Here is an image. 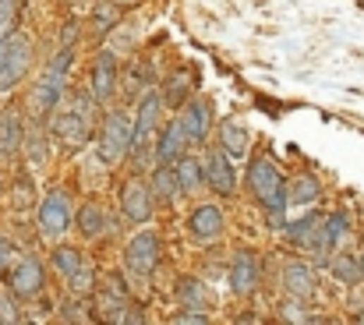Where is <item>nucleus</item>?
Returning <instances> with one entry per match:
<instances>
[{
  "label": "nucleus",
  "mask_w": 364,
  "mask_h": 325,
  "mask_svg": "<svg viewBox=\"0 0 364 325\" xmlns=\"http://www.w3.org/2000/svg\"><path fill=\"white\" fill-rule=\"evenodd\" d=\"M248 188L258 198V205L269 209V212H283L290 205V188H286L279 166L272 163V156L251 159V166H248Z\"/></svg>",
  "instance_id": "1"
},
{
  "label": "nucleus",
  "mask_w": 364,
  "mask_h": 325,
  "mask_svg": "<svg viewBox=\"0 0 364 325\" xmlns=\"http://www.w3.org/2000/svg\"><path fill=\"white\" fill-rule=\"evenodd\" d=\"M32 64V43L18 32L0 36V92H11Z\"/></svg>",
  "instance_id": "2"
},
{
  "label": "nucleus",
  "mask_w": 364,
  "mask_h": 325,
  "mask_svg": "<svg viewBox=\"0 0 364 325\" xmlns=\"http://www.w3.org/2000/svg\"><path fill=\"white\" fill-rule=\"evenodd\" d=\"M286 237H290V244H297L308 255H315V262H329L332 251H336L332 240H329V233H325V216H304V219L290 223Z\"/></svg>",
  "instance_id": "3"
},
{
  "label": "nucleus",
  "mask_w": 364,
  "mask_h": 325,
  "mask_svg": "<svg viewBox=\"0 0 364 325\" xmlns=\"http://www.w3.org/2000/svg\"><path fill=\"white\" fill-rule=\"evenodd\" d=\"M159 110H163V96L159 92H145L138 103V117H135V135H131V152H135V170H145V149L152 142V131L159 124Z\"/></svg>",
  "instance_id": "4"
},
{
  "label": "nucleus",
  "mask_w": 364,
  "mask_h": 325,
  "mask_svg": "<svg viewBox=\"0 0 364 325\" xmlns=\"http://www.w3.org/2000/svg\"><path fill=\"white\" fill-rule=\"evenodd\" d=\"M131 135H135V124L124 114H110L103 121V135H99V156H103V163H110V166L124 163L128 152H131Z\"/></svg>",
  "instance_id": "5"
},
{
  "label": "nucleus",
  "mask_w": 364,
  "mask_h": 325,
  "mask_svg": "<svg viewBox=\"0 0 364 325\" xmlns=\"http://www.w3.org/2000/svg\"><path fill=\"white\" fill-rule=\"evenodd\" d=\"M75 226V212H71V198L64 191H50L40 205V233L57 240Z\"/></svg>",
  "instance_id": "6"
},
{
  "label": "nucleus",
  "mask_w": 364,
  "mask_h": 325,
  "mask_svg": "<svg viewBox=\"0 0 364 325\" xmlns=\"http://www.w3.org/2000/svg\"><path fill=\"white\" fill-rule=\"evenodd\" d=\"M64 82H68V75H61V71H43V78L32 85V96H29V110H32V117L36 121H47L57 106H61V96H64Z\"/></svg>",
  "instance_id": "7"
},
{
  "label": "nucleus",
  "mask_w": 364,
  "mask_h": 325,
  "mask_svg": "<svg viewBox=\"0 0 364 325\" xmlns=\"http://www.w3.org/2000/svg\"><path fill=\"white\" fill-rule=\"evenodd\" d=\"M92 121H85L75 106L71 110H54V121H50V135L57 138V142H64L68 149H78L82 142H89V135H92Z\"/></svg>",
  "instance_id": "8"
},
{
  "label": "nucleus",
  "mask_w": 364,
  "mask_h": 325,
  "mask_svg": "<svg viewBox=\"0 0 364 325\" xmlns=\"http://www.w3.org/2000/svg\"><path fill=\"white\" fill-rule=\"evenodd\" d=\"M124 258H128V269L135 276H152L156 265H159V237L152 230L135 233L131 244H128V251H124Z\"/></svg>",
  "instance_id": "9"
},
{
  "label": "nucleus",
  "mask_w": 364,
  "mask_h": 325,
  "mask_svg": "<svg viewBox=\"0 0 364 325\" xmlns=\"http://www.w3.org/2000/svg\"><path fill=\"white\" fill-rule=\"evenodd\" d=\"M8 286H11V293H15V297L32 300V297L43 290V265H40V258L25 255V258L8 272Z\"/></svg>",
  "instance_id": "10"
},
{
  "label": "nucleus",
  "mask_w": 364,
  "mask_h": 325,
  "mask_svg": "<svg viewBox=\"0 0 364 325\" xmlns=\"http://www.w3.org/2000/svg\"><path fill=\"white\" fill-rule=\"evenodd\" d=\"M205 184L216 195H233L237 191V170H233V159L223 149H212L205 156Z\"/></svg>",
  "instance_id": "11"
},
{
  "label": "nucleus",
  "mask_w": 364,
  "mask_h": 325,
  "mask_svg": "<svg viewBox=\"0 0 364 325\" xmlns=\"http://www.w3.org/2000/svg\"><path fill=\"white\" fill-rule=\"evenodd\" d=\"M181 124H184L191 145H195V142L202 145V142L209 138V131H212V106H209V99H202V96L188 99V103H184V114H181Z\"/></svg>",
  "instance_id": "12"
},
{
  "label": "nucleus",
  "mask_w": 364,
  "mask_h": 325,
  "mask_svg": "<svg viewBox=\"0 0 364 325\" xmlns=\"http://www.w3.org/2000/svg\"><path fill=\"white\" fill-rule=\"evenodd\" d=\"M188 145H191V138H188V131H184L181 117H177V121H166V124L159 128V142H156V163H177V159L188 152Z\"/></svg>",
  "instance_id": "13"
},
{
  "label": "nucleus",
  "mask_w": 364,
  "mask_h": 325,
  "mask_svg": "<svg viewBox=\"0 0 364 325\" xmlns=\"http://www.w3.org/2000/svg\"><path fill=\"white\" fill-rule=\"evenodd\" d=\"M258 279H262V265H258V258H255L251 251L233 255V262H230V293L248 297V293L258 286Z\"/></svg>",
  "instance_id": "14"
},
{
  "label": "nucleus",
  "mask_w": 364,
  "mask_h": 325,
  "mask_svg": "<svg viewBox=\"0 0 364 325\" xmlns=\"http://www.w3.org/2000/svg\"><path fill=\"white\" fill-rule=\"evenodd\" d=\"M152 188L149 184H142V180H131L128 188H124V198H121V205H124V216L131 219V223H149L152 219Z\"/></svg>",
  "instance_id": "15"
},
{
  "label": "nucleus",
  "mask_w": 364,
  "mask_h": 325,
  "mask_svg": "<svg viewBox=\"0 0 364 325\" xmlns=\"http://www.w3.org/2000/svg\"><path fill=\"white\" fill-rule=\"evenodd\" d=\"M188 230H191V237H195L198 244H212V240L223 237V212H219L216 205H202V209L191 212Z\"/></svg>",
  "instance_id": "16"
},
{
  "label": "nucleus",
  "mask_w": 364,
  "mask_h": 325,
  "mask_svg": "<svg viewBox=\"0 0 364 325\" xmlns=\"http://www.w3.org/2000/svg\"><path fill=\"white\" fill-rule=\"evenodd\" d=\"M114 89H117V61H114L110 50H103V54L96 57V64H92V85H89V92H92L99 103H110Z\"/></svg>",
  "instance_id": "17"
},
{
  "label": "nucleus",
  "mask_w": 364,
  "mask_h": 325,
  "mask_svg": "<svg viewBox=\"0 0 364 325\" xmlns=\"http://www.w3.org/2000/svg\"><path fill=\"white\" fill-rule=\"evenodd\" d=\"M283 290H286L290 297H297V300H308V297H315V290H318V276L311 272V265L290 262V265L283 269Z\"/></svg>",
  "instance_id": "18"
},
{
  "label": "nucleus",
  "mask_w": 364,
  "mask_h": 325,
  "mask_svg": "<svg viewBox=\"0 0 364 325\" xmlns=\"http://www.w3.org/2000/svg\"><path fill=\"white\" fill-rule=\"evenodd\" d=\"M149 188H152V195H156V202H177V198H184V191H181V180H177V166L174 163H159L156 170H152V177H149Z\"/></svg>",
  "instance_id": "19"
},
{
  "label": "nucleus",
  "mask_w": 364,
  "mask_h": 325,
  "mask_svg": "<svg viewBox=\"0 0 364 325\" xmlns=\"http://www.w3.org/2000/svg\"><path fill=\"white\" fill-rule=\"evenodd\" d=\"M174 166H177V180H181V191H184V198H195V195L202 191V184H205V163L184 152V156L174 163Z\"/></svg>",
  "instance_id": "20"
},
{
  "label": "nucleus",
  "mask_w": 364,
  "mask_h": 325,
  "mask_svg": "<svg viewBox=\"0 0 364 325\" xmlns=\"http://www.w3.org/2000/svg\"><path fill=\"white\" fill-rule=\"evenodd\" d=\"M219 149H223L230 159L248 156L251 138H248V131H244V124H241V121H223V124H219Z\"/></svg>",
  "instance_id": "21"
},
{
  "label": "nucleus",
  "mask_w": 364,
  "mask_h": 325,
  "mask_svg": "<svg viewBox=\"0 0 364 325\" xmlns=\"http://www.w3.org/2000/svg\"><path fill=\"white\" fill-rule=\"evenodd\" d=\"M22 145H25V128L18 121V110H4L0 114V152L15 156Z\"/></svg>",
  "instance_id": "22"
},
{
  "label": "nucleus",
  "mask_w": 364,
  "mask_h": 325,
  "mask_svg": "<svg viewBox=\"0 0 364 325\" xmlns=\"http://www.w3.org/2000/svg\"><path fill=\"white\" fill-rule=\"evenodd\" d=\"M75 226H78V233L82 237H99L103 230H107V216H103V209L96 205V202H89V205H82L78 209V216H75Z\"/></svg>",
  "instance_id": "23"
},
{
  "label": "nucleus",
  "mask_w": 364,
  "mask_h": 325,
  "mask_svg": "<svg viewBox=\"0 0 364 325\" xmlns=\"http://www.w3.org/2000/svg\"><path fill=\"white\" fill-rule=\"evenodd\" d=\"M318 195H322V184H318V177H311V173H301V177L290 184V202H293V205H311V202H318Z\"/></svg>",
  "instance_id": "24"
},
{
  "label": "nucleus",
  "mask_w": 364,
  "mask_h": 325,
  "mask_svg": "<svg viewBox=\"0 0 364 325\" xmlns=\"http://www.w3.org/2000/svg\"><path fill=\"white\" fill-rule=\"evenodd\" d=\"M329 269H332V276H336L339 283H346V286L364 283V279H360V262L350 258V255H332V258H329Z\"/></svg>",
  "instance_id": "25"
},
{
  "label": "nucleus",
  "mask_w": 364,
  "mask_h": 325,
  "mask_svg": "<svg viewBox=\"0 0 364 325\" xmlns=\"http://www.w3.org/2000/svg\"><path fill=\"white\" fill-rule=\"evenodd\" d=\"M82 262H85V258H82V251H78V247H68V244H61V247L54 251V269H57L64 279H71V276L82 269Z\"/></svg>",
  "instance_id": "26"
},
{
  "label": "nucleus",
  "mask_w": 364,
  "mask_h": 325,
  "mask_svg": "<svg viewBox=\"0 0 364 325\" xmlns=\"http://www.w3.org/2000/svg\"><path fill=\"white\" fill-rule=\"evenodd\" d=\"M188 82H191V75H188V71L170 75V78H166V89H163V103H166V106H181V103H184V96H188Z\"/></svg>",
  "instance_id": "27"
},
{
  "label": "nucleus",
  "mask_w": 364,
  "mask_h": 325,
  "mask_svg": "<svg viewBox=\"0 0 364 325\" xmlns=\"http://www.w3.org/2000/svg\"><path fill=\"white\" fill-rule=\"evenodd\" d=\"M177 297H181L191 311H205V290H202V283H198V279H181Z\"/></svg>",
  "instance_id": "28"
},
{
  "label": "nucleus",
  "mask_w": 364,
  "mask_h": 325,
  "mask_svg": "<svg viewBox=\"0 0 364 325\" xmlns=\"http://www.w3.org/2000/svg\"><path fill=\"white\" fill-rule=\"evenodd\" d=\"M68 286H71V293L75 297H85V293H92L96 290V269L89 265V262H82V269L68 279Z\"/></svg>",
  "instance_id": "29"
},
{
  "label": "nucleus",
  "mask_w": 364,
  "mask_h": 325,
  "mask_svg": "<svg viewBox=\"0 0 364 325\" xmlns=\"http://www.w3.org/2000/svg\"><path fill=\"white\" fill-rule=\"evenodd\" d=\"M92 22H96V32H99V36L110 32V29H117V4H114V0H110V4H99V8H96Z\"/></svg>",
  "instance_id": "30"
},
{
  "label": "nucleus",
  "mask_w": 364,
  "mask_h": 325,
  "mask_svg": "<svg viewBox=\"0 0 364 325\" xmlns=\"http://www.w3.org/2000/svg\"><path fill=\"white\" fill-rule=\"evenodd\" d=\"M325 233H329L332 247H339V240H346V216H343V212L325 216Z\"/></svg>",
  "instance_id": "31"
},
{
  "label": "nucleus",
  "mask_w": 364,
  "mask_h": 325,
  "mask_svg": "<svg viewBox=\"0 0 364 325\" xmlns=\"http://www.w3.org/2000/svg\"><path fill=\"white\" fill-rule=\"evenodd\" d=\"M15 32V0H0V36Z\"/></svg>",
  "instance_id": "32"
},
{
  "label": "nucleus",
  "mask_w": 364,
  "mask_h": 325,
  "mask_svg": "<svg viewBox=\"0 0 364 325\" xmlns=\"http://www.w3.org/2000/svg\"><path fill=\"white\" fill-rule=\"evenodd\" d=\"M174 321H177V325H202V321H205V311H191V307H188L184 314H174Z\"/></svg>",
  "instance_id": "33"
},
{
  "label": "nucleus",
  "mask_w": 364,
  "mask_h": 325,
  "mask_svg": "<svg viewBox=\"0 0 364 325\" xmlns=\"http://www.w3.org/2000/svg\"><path fill=\"white\" fill-rule=\"evenodd\" d=\"M283 318H290V321H311V314H304L301 304H283Z\"/></svg>",
  "instance_id": "34"
},
{
  "label": "nucleus",
  "mask_w": 364,
  "mask_h": 325,
  "mask_svg": "<svg viewBox=\"0 0 364 325\" xmlns=\"http://www.w3.org/2000/svg\"><path fill=\"white\" fill-rule=\"evenodd\" d=\"M15 318H18V314H15V304L0 293V321H15Z\"/></svg>",
  "instance_id": "35"
},
{
  "label": "nucleus",
  "mask_w": 364,
  "mask_h": 325,
  "mask_svg": "<svg viewBox=\"0 0 364 325\" xmlns=\"http://www.w3.org/2000/svg\"><path fill=\"white\" fill-rule=\"evenodd\" d=\"M8 262H11V240H8V237H0V272L8 269Z\"/></svg>",
  "instance_id": "36"
},
{
  "label": "nucleus",
  "mask_w": 364,
  "mask_h": 325,
  "mask_svg": "<svg viewBox=\"0 0 364 325\" xmlns=\"http://www.w3.org/2000/svg\"><path fill=\"white\" fill-rule=\"evenodd\" d=\"M75 36H78V25L71 22V25H64V47H71L75 43Z\"/></svg>",
  "instance_id": "37"
},
{
  "label": "nucleus",
  "mask_w": 364,
  "mask_h": 325,
  "mask_svg": "<svg viewBox=\"0 0 364 325\" xmlns=\"http://www.w3.org/2000/svg\"><path fill=\"white\" fill-rule=\"evenodd\" d=\"M357 262H360V279H364V251H360V258H357Z\"/></svg>",
  "instance_id": "38"
},
{
  "label": "nucleus",
  "mask_w": 364,
  "mask_h": 325,
  "mask_svg": "<svg viewBox=\"0 0 364 325\" xmlns=\"http://www.w3.org/2000/svg\"><path fill=\"white\" fill-rule=\"evenodd\" d=\"M114 4H135V0H114Z\"/></svg>",
  "instance_id": "39"
},
{
  "label": "nucleus",
  "mask_w": 364,
  "mask_h": 325,
  "mask_svg": "<svg viewBox=\"0 0 364 325\" xmlns=\"http://www.w3.org/2000/svg\"><path fill=\"white\" fill-rule=\"evenodd\" d=\"M360 321H364V311H360Z\"/></svg>",
  "instance_id": "40"
}]
</instances>
